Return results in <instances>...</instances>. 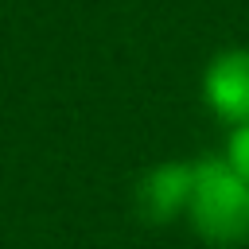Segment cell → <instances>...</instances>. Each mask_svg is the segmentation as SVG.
<instances>
[{
	"label": "cell",
	"mask_w": 249,
	"mask_h": 249,
	"mask_svg": "<svg viewBox=\"0 0 249 249\" xmlns=\"http://www.w3.org/2000/svg\"><path fill=\"white\" fill-rule=\"evenodd\" d=\"M202 101L226 124H249V51H218L202 70Z\"/></svg>",
	"instance_id": "7a4b0ae2"
},
{
	"label": "cell",
	"mask_w": 249,
	"mask_h": 249,
	"mask_svg": "<svg viewBox=\"0 0 249 249\" xmlns=\"http://www.w3.org/2000/svg\"><path fill=\"white\" fill-rule=\"evenodd\" d=\"M191 230L210 245L249 241V183L230 167L226 156L195 160V187L187 202Z\"/></svg>",
	"instance_id": "6da1fadb"
},
{
	"label": "cell",
	"mask_w": 249,
	"mask_h": 249,
	"mask_svg": "<svg viewBox=\"0 0 249 249\" xmlns=\"http://www.w3.org/2000/svg\"><path fill=\"white\" fill-rule=\"evenodd\" d=\"M226 160H230V167L249 183V124H237L233 132H230V144H226Z\"/></svg>",
	"instance_id": "277c9868"
},
{
	"label": "cell",
	"mask_w": 249,
	"mask_h": 249,
	"mask_svg": "<svg viewBox=\"0 0 249 249\" xmlns=\"http://www.w3.org/2000/svg\"><path fill=\"white\" fill-rule=\"evenodd\" d=\"M191 187H195V163H179V160L156 163L136 183V214L148 226H167L175 218H187Z\"/></svg>",
	"instance_id": "3957f363"
}]
</instances>
